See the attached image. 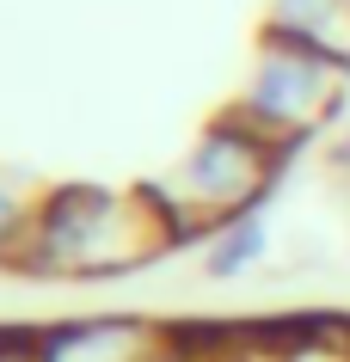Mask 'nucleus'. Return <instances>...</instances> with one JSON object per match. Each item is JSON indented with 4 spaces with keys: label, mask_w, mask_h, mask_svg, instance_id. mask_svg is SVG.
<instances>
[{
    "label": "nucleus",
    "mask_w": 350,
    "mask_h": 362,
    "mask_svg": "<svg viewBox=\"0 0 350 362\" xmlns=\"http://www.w3.org/2000/svg\"><path fill=\"white\" fill-rule=\"evenodd\" d=\"M191 246L154 185H49L25 240L19 276L56 288H105Z\"/></svg>",
    "instance_id": "nucleus-1"
},
{
    "label": "nucleus",
    "mask_w": 350,
    "mask_h": 362,
    "mask_svg": "<svg viewBox=\"0 0 350 362\" xmlns=\"http://www.w3.org/2000/svg\"><path fill=\"white\" fill-rule=\"evenodd\" d=\"M289 166V153L264 141L252 123H240L233 111L209 117L197 141L173 160V172L160 178L154 191L166 197V209L178 215L185 240H203V233L228 228V221H246L271 203L276 178Z\"/></svg>",
    "instance_id": "nucleus-2"
},
{
    "label": "nucleus",
    "mask_w": 350,
    "mask_h": 362,
    "mask_svg": "<svg viewBox=\"0 0 350 362\" xmlns=\"http://www.w3.org/2000/svg\"><path fill=\"white\" fill-rule=\"evenodd\" d=\"M344 98H350V62L264 31L246 74H240V93L228 98V111L240 123H252L264 141H276L283 153H295L338 123Z\"/></svg>",
    "instance_id": "nucleus-3"
},
{
    "label": "nucleus",
    "mask_w": 350,
    "mask_h": 362,
    "mask_svg": "<svg viewBox=\"0 0 350 362\" xmlns=\"http://www.w3.org/2000/svg\"><path fill=\"white\" fill-rule=\"evenodd\" d=\"M37 332V362H191L197 344L178 325L129 307H98V313H68V320L31 325Z\"/></svg>",
    "instance_id": "nucleus-4"
},
{
    "label": "nucleus",
    "mask_w": 350,
    "mask_h": 362,
    "mask_svg": "<svg viewBox=\"0 0 350 362\" xmlns=\"http://www.w3.org/2000/svg\"><path fill=\"white\" fill-rule=\"evenodd\" d=\"M264 31L350 62V0H264Z\"/></svg>",
    "instance_id": "nucleus-5"
},
{
    "label": "nucleus",
    "mask_w": 350,
    "mask_h": 362,
    "mask_svg": "<svg viewBox=\"0 0 350 362\" xmlns=\"http://www.w3.org/2000/svg\"><path fill=\"white\" fill-rule=\"evenodd\" d=\"M191 246H197V276H203V283H240V276H252V270L264 264L271 233H264L258 215H246V221H228V228L203 233Z\"/></svg>",
    "instance_id": "nucleus-6"
},
{
    "label": "nucleus",
    "mask_w": 350,
    "mask_h": 362,
    "mask_svg": "<svg viewBox=\"0 0 350 362\" xmlns=\"http://www.w3.org/2000/svg\"><path fill=\"white\" fill-rule=\"evenodd\" d=\"M49 185L25 178V172L0 166V270L19 276V258H25V240H31V221H37V203Z\"/></svg>",
    "instance_id": "nucleus-7"
},
{
    "label": "nucleus",
    "mask_w": 350,
    "mask_h": 362,
    "mask_svg": "<svg viewBox=\"0 0 350 362\" xmlns=\"http://www.w3.org/2000/svg\"><path fill=\"white\" fill-rule=\"evenodd\" d=\"M0 362H37V332L31 325H0Z\"/></svg>",
    "instance_id": "nucleus-8"
}]
</instances>
